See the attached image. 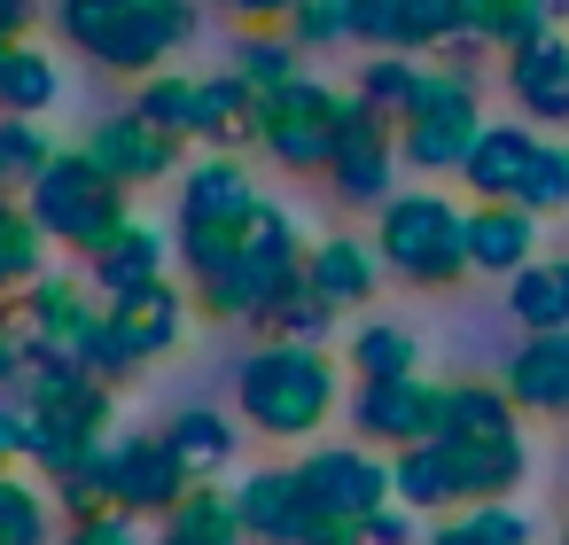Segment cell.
Returning a JSON list of instances; mask_svg holds the SVG:
<instances>
[{
  "instance_id": "6da1fadb",
  "label": "cell",
  "mask_w": 569,
  "mask_h": 545,
  "mask_svg": "<svg viewBox=\"0 0 569 545\" xmlns=\"http://www.w3.org/2000/svg\"><path fill=\"white\" fill-rule=\"evenodd\" d=\"M56 24L79 55H94L102 71H164L172 48H188L196 32V0H56Z\"/></svg>"
},
{
  "instance_id": "7a4b0ae2",
  "label": "cell",
  "mask_w": 569,
  "mask_h": 545,
  "mask_svg": "<svg viewBox=\"0 0 569 545\" xmlns=\"http://www.w3.org/2000/svg\"><path fill=\"white\" fill-rule=\"evenodd\" d=\"M126 195H133V188L110 180L87 149H56L48 172L24 188V219H32L48 242H63V250H94V242H110V234L133 219Z\"/></svg>"
},
{
  "instance_id": "3957f363",
  "label": "cell",
  "mask_w": 569,
  "mask_h": 545,
  "mask_svg": "<svg viewBox=\"0 0 569 545\" xmlns=\"http://www.w3.org/2000/svg\"><path fill=\"white\" fill-rule=\"evenodd\" d=\"M234 390H242L250 428H266V436H281V444L312 436V428L336 413V366H328L312 343H266V351H250L242 374H234Z\"/></svg>"
},
{
  "instance_id": "277c9868",
  "label": "cell",
  "mask_w": 569,
  "mask_h": 545,
  "mask_svg": "<svg viewBox=\"0 0 569 545\" xmlns=\"http://www.w3.org/2000/svg\"><path fill=\"white\" fill-rule=\"evenodd\" d=\"M289 289H305V242H297V219L273 211V203H258V219H250V234H242V258H234L219 281H203L196 304H203L211 320H266Z\"/></svg>"
},
{
  "instance_id": "5b68a950",
  "label": "cell",
  "mask_w": 569,
  "mask_h": 545,
  "mask_svg": "<svg viewBox=\"0 0 569 545\" xmlns=\"http://www.w3.org/2000/svg\"><path fill=\"white\" fill-rule=\"evenodd\" d=\"M375 258L413 289H445L468 273V211L445 195H390L375 219Z\"/></svg>"
},
{
  "instance_id": "8992f818",
  "label": "cell",
  "mask_w": 569,
  "mask_h": 545,
  "mask_svg": "<svg viewBox=\"0 0 569 545\" xmlns=\"http://www.w3.org/2000/svg\"><path fill=\"white\" fill-rule=\"evenodd\" d=\"M336 125H343V94L320 79H281L273 94H258V149L289 172H328L336 164Z\"/></svg>"
},
{
  "instance_id": "52a82bcc",
  "label": "cell",
  "mask_w": 569,
  "mask_h": 545,
  "mask_svg": "<svg viewBox=\"0 0 569 545\" xmlns=\"http://www.w3.org/2000/svg\"><path fill=\"white\" fill-rule=\"evenodd\" d=\"M476 133H483L476 87H468L460 71H421V94H413V110L398 118V157H406L413 172H460L468 149H476Z\"/></svg>"
},
{
  "instance_id": "ba28073f",
  "label": "cell",
  "mask_w": 569,
  "mask_h": 545,
  "mask_svg": "<svg viewBox=\"0 0 569 545\" xmlns=\"http://www.w3.org/2000/svg\"><path fill=\"white\" fill-rule=\"evenodd\" d=\"M297 491L336 522H367L375 506H390V460H367L359 444H320L297 460Z\"/></svg>"
},
{
  "instance_id": "9c48e42d",
  "label": "cell",
  "mask_w": 569,
  "mask_h": 545,
  "mask_svg": "<svg viewBox=\"0 0 569 545\" xmlns=\"http://www.w3.org/2000/svg\"><path fill=\"white\" fill-rule=\"evenodd\" d=\"M390 164H398V125L390 118H375L359 94H343V125H336V164H328V180H336V195L343 203H390Z\"/></svg>"
},
{
  "instance_id": "30bf717a",
  "label": "cell",
  "mask_w": 569,
  "mask_h": 545,
  "mask_svg": "<svg viewBox=\"0 0 569 545\" xmlns=\"http://www.w3.org/2000/svg\"><path fill=\"white\" fill-rule=\"evenodd\" d=\"M351 428H359L367 444H390V452L429 444V436H437V382H421V374L359 382V397H351Z\"/></svg>"
},
{
  "instance_id": "8fae6325",
  "label": "cell",
  "mask_w": 569,
  "mask_h": 545,
  "mask_svg": "<svg viewBox=\"0 0 569 545\" xmlns=\"http://www.w3.org/2000/svg\"><path fill=\"white\" fill-rule=\"evenodd\" d=\"M110 483H118V514H172V506L196 491L188 460H180L164 436H126V444H110Z\"/></svg>"
},
{
  "instance_id": "7c38bea8",
  "label": "cell",
  "mask_w": 569,
  "mask_h": 545,
  "mask_svg": "<svg viewBox=\"0 0 569 545\" xmlns=\"http://www.w3.org/2000/svg\"><path fill=\"white\" fill-rule=\"evenodd\" d=\"M87 157H94L110 180L149 188V180H164V172L180 164V141H172L164 125H149L141 110H118V118H102V125L87 133Z\"/></svg>"
},
{
  "instance_id": "4fadbf2b",
  "label": "cell",
  "mask_w": 569,
  "mask_h": 545,
  "mask_svg": "<svg viewBox=\"0 0 569 545\" xmlns=\"http://www.w3.org/2000/svg\"><path fill=\"white\" fill-rule=\"evenodd\" d=\"M102 312H110V327H118V343L149 366V359H164L180 335H188V296L172 289V281H149V289H126V296H102Z\"/></svg>"
},
{
  "instance_id": "5bb4252c",
  "label": "cell",
  "mask_w": 569,
  "mask_h": 545,
  "mask_svg": "<svg viewBox=\"0 0 569 545\" xmlns=\"http://www.w3.org/2000/svg\"><path fill=\"white\" fill-rule=\"evenodd\" d=\"M507 87H515L522 118L569 125V40H561V32H538V40L507 48Z\"/></svg>"
},
{
  "instance_id": "9a60e30c",
  "label": "cell",
  "mask_w": 569,
  "mask_h": 545,
  "mask_svg": "<svg viewBox=\"0 0 569 545\" xmlns=\"http://www.w3.org/2000/svg\"><path fill=\"white\" fill-rule=\"evenodd\" d=\"M258 180L234 164V157H203L188 180H180V226H250L258 219Z\"/></svg>"
},
{
  "instance_id": "2e32d148",
  "label": "cell",
  "mask_w": 569,
  "mask_h": 545,
  "mask_svg": "<svg viewBox=\"0 0 569 545\" xmlns=\"http://www.w3.org/2000/svg\"><path fill=\"white\" fill-rule=\"evenodd\" d=\"M234 514H242V529L266 537V545H305V529L320 522V506L297 491V467H266V475H250V483L234 491Z\"/></svg>"
},
{
  "instance_id": "e0dca14e",
  "label": "cell",
  "mask_w": 569,
  "mask_h": 545,
  "mask_svg": "<svg viewBox=\"0 0 569 545\" xmlns=\"http://www.w3.org/2000/svg\"><path fill=\"white\" fill-rule=\"evenodd\" d=\"M437 444H445V436H437ZM445 460H452V491H460V506H483V498H515V491H522V475H530V452H522V436L445 444Z\"/></svg>"
},
{
  "instance_id": "ac0fdd59",
  "label": "cell",
  "mask_w": 569,
  "mask_h": 545,
  "mask_svg": "<svg viewBox=\"0 0 569 545\" xmlns=\"http://www.w3.org/2000/svg\"><path fill=\"white\" fill-rule=\"evenodd\" d=\"M499 390L515 397V413H569V327L530 335V343L507 359V382H499Z\"/></svg>"
},
{
  "instance_id": "d6986e66",
  "label": "cell",
  "mask_w": 569,
  "mask_h": 545,
  "mask_svg": "<svg viewBox=\"0 0 569 545\" xmlns=\"http://www.w3.org/2000/svg\"><path fill=\"white\" fill-rule=\"evenodd\" d=\"M530 157H538V133L530 125H483L476 149H468V164H460V180H468L476 203H515Z\"/></svg>"
},
{
  "instance_id": "ffe728a7",
  "label": "cell",
  "mask_w": 569,
  "mask_h": 545,
  "mask_svg": "<svg viewBox=\"0 0 569 545\" xmlns=\"http://www.w3.org/2000/svg\"><path fill=\"white\" fill-rule=\"evenodd\" d=\"M538 258V219L522 203H483L468 211V273H522Z\"/></svg>"
},
{
  "instance_id": "44dd1931",
  "label": "cell",
  "mask_w": 569,
  "mask_h": 545,
  "mask_svg": "<svg viewBox=\"0 0 569 545\" xmlns=\"http://www.w3.org/2000/svg\"><path fill=\"white\" fill-rule=\"evenodd\" d=\"M382 258L367 250V242H351V234H328V242H312L305 250V289L320 296V304H336V312H351V304H367L375 296V273Z\"/></svg>"
},
{
  "instance_id": "7402d4cb",
  "label": "cell",
  "mask_w": 569,
  "mask_h": 545,
  "mask_svg": "<svg viewBox=\"0 0 569 545\" xmlns=\"http://www.w3.org/2000/svg\"><path fill=\"white\" fill-rule=\"evenodd\" d=\"M87 273H94V289H102V296H126V289L164 281V234H157V226H141V219H126L110 242H94V250H87Z\"/></svg>"
},
{
  "instance_id": "603a6c76",
  "label": "cell",
  "mask_w": 569,
  "mask_h": 545,
  "mask_svg": "<svg viewBox=\"0 0 569 545\" xmlns=\"http://www.w3.org/2000/svg\"><path fill=\"white\" fill-rule=\"evenodd\" d=\"M437 436H445V444L522 436V428H515V397L491 390V382H445V390H437Z\"/></svg>"
},
{
  "instance_id": "cb8c5ba5",
  "label": "cell",
  "mask_w": 569,
  "mask_h": 545,
  "mask_svg": "<svg viewBox=\"0 0 569 545\" xmlns=\"http://www.w3.org/2000/svg\"><path fill=\"white\" fill-rule=\"evenodd\" d=\"M507 312H515L530 335L569 327V258H530V265L507 281Z\"/></svg>"
},
{
  "instance_id": "d4e9b609",
  "label": "cell",
  "mask_w": 569,
  "mask_h": 545,
  "mask_svg": "<svg viewBox=\"0 0 569 545\" xmlns=\"http://www.w3.org/2000/svg\"><path fill=\"white\" fill-rule=\"evenodd\" d=\"M149 125H164L172 141H203L211 133V102H203V79H180V71H149L141 79V102H133Z\"/></svg>"
},
{
  "instance_id": "484cf974",
  "label": "cell",
  "mask_w": 569,
  "mask_h": 545,
  "mask_svg": "<svg viewBox=\"0 0 569 545\" xmlns=\"http://www.w3.org/2000/svg\"><path fill=\"white\" fill-rule=\"evenodd\" d=\"M56 94H63L56 55L24 48V40L0 48V110H9V118H40V110H56Z\"/></svg>"
},
{
  "instance_id": "4316f807",
  "label": "cell",
  "mask_w": 569,
  "mask_h": 545,
  "mask_svg": "<svg viewBox=\"0 0 569 545\" xmlns=\"http://www.w3.org/2000/svg\"><path fill=\"white\" fill-rule=\"evenodd\" d=\"M390 498H398V506H413V514L460 506V491H452V460H445V444H437V436H429V444H406V452L390 460Z\"/></svg>"
},
{
  "instance_id": "83f0119b",
  "label": "cell",
  "mask_w": 569,
  "mask_h": 545,
  "mask_svg": "<svg viewBox=\"0 0 569 545\" xmlns=\"http://www.w3.org/2000/svg\"><path fill=\"white\" fill-rule=\"evenodd\" d=\"M164 537H180V545H242L250 529H242V514H234V491L196 483V491L172 506V529H164Z\"/></svg>"
},
{
  "instance_id": "f1b7e54d",
  "label": "cell",
  "mask_w": 569,
  "mask_h": 545,
  "mask_svg": "<svg viewBox=\"0 0 569 545\" xmlns=\"http://www.w3.org/2000/svg\"><path fill=\"white\" fill-rule=\"evenodd\" d=\"M94 444H102V428H79V421H63L48 405H24V460H40L48 475H71Z\"/></svg>"
},
{
  "instance_id": "f546056e",
  "label": "cell",
  "mask_w": 569,
  "mask_h": 545,
  "mask_svg": "<svg viewBox=\"0 0 569 545\" xmlns=\"http://www.w3.org/2000/svg\"><path fill=\"white\" fill-rule=\"evenodd\" d=\"M164 444L188 460V475H196V483L227 475V460H234V428H227L219 413H203V405H196V413H180V421L164 428Z\"/></svg>"
},
{
  "instance_id": "4dcf8cb0",
  "label": "cell",
  "mask_w": 569,
  "mask_h": 545,
  "mask_svg": "<svg viewBox=\"0 0 569 545\" xmlns=\"http://www.w3.org/2000/svg\"><path fill=\"white\" fill-rule=\"evenodd\" d=\"M468 32L483 48H522V40L553 32V9L546 0H468Z\"/></svg>"
},
{
  "instance_id": "1f68e13d",
  "label": "cell",
  "mask_w": 569,
  "mask_h": 545,
  "mask_svg": "<svg viewBox=\"0 0 569 545\" xmlns=\"http://www.w3.org/2000/svg\"><path fill=\"white\" fill-rule=\"evenodd\" d=\"M413 335L406 327H390V320H367L359 335H351V374L359 382H398V374H413Z\"/></svg>"
},
{
  "instance_id": "d6a6232c",
  "label": "cell",
  "mask_w": 569,
  "mask_h": 545,
  "mask_svg": "<svg viewBox=\"0 0 569 545\" xmlns=\"http://www.w3.org/2000/svg\"><path fill=\"white\" fill-rule=\"evenodd\" d=\"M56 506L71 522H94V514H118V483H110V444H94L71 475H56Z\"/></svg>"
},
{
  "instance_id": "836d02e7",
  "label": "cell",
  "mask_w": 569,
  "mask_h": 545,
  "mask_svg": "<svg viewBox=\"0 0 569 545\" xmlns=\"http://www.w3.org/2000/svg\"><path fill=\"white\" fill-rule=\"evenodd\" d=\"M297 55H305V48H297L289 32H281V40H273V32H242V40H234V79L258 87V94H273L281 79H297Z\"/></svg>"
},
{
  "instance_id": "e575fe53",
  "label": "cell",
  "mask_w": 569,
  "mask_h": 545,
  "mask_svg": "<svg viewBox=\"0 0 569 545\" xmlns=\"http://www.w3.org/2000/svg\"><path fill=\"white\" fill-rule=\"evenodd\" d=\"M413 94H421V63H406V55H375L367 71H359V102L375 110V118H406L413 110Z\"/></svg>"
},
{
  "instance_id": "d590c367",
  "label": "cell",
  "mask_w": 569,
  "mask_h": 545,
  "mask_svg": "<svg viewBox=\"0 0 569 545\" xmlns=\"http://www.w3.org/2000/svg\"><path fill=\"white\" fill-rule=\"evenodd\" d=\"M40 273H48V234L24 211H0V281H9V296L32 289Z\"/></svg>"
},
{
  "instance_id": "8d00e7d4",
  "label": "cell",
  "mask_w": 569,
  "mask_h": 545,
  "mask_svg": "<svg viewBox=\"0 0 569 545\" xmlns=\"http://www.w3.org/2000/svg\"><path fill=\"white\" fill-rule=\"evenodd\" d=\"M48 157H56V141H48L32 118H9V125H0V188H32V180L48 172Z\"/></svg>"
},
{
  "instance_id": "74e56055",
  "label": "cell",
  "mask_w": 569,
  "mask_h": 545,
  "mask_svg": "<svg viewBox=\"0 0 569 545\" xmlns=\"http://www.w3.org/2000/svg\"><path fill=\"white\" fill-rule=\"evenodd\" d=\"M242 234H250V226H180V265H188V281H196V289L219 281V273L242 258Z\"/></svg>"
},
{
  "instance_id": "f35d334b",
  "label": "cell",
  "mask_w": 569,
  "mask_h": 545,
  "mask_svg": "<svg viewBox=\"0 0 569 545\" xmlns=\"http://www.w3.org/2000/svg\"><path fill=\"white\" fill-rule=\"evenodd\" d=\"M258 327H273V343H312L320 351V335H336V304H320L312 289H289Z\"/></svg>"
},
{
  "instance_id": "ab89813d",
  "label": "cell",
  "mask_w": 569,
  "mask_h": 545,
  "mask_svg": "<svg viewBox=\"0 0 569 545\" xmlns=\"http://www.w3.org/2000/svg\"><path fill=\"white\" fill-rule=\"evenodd\" d=\"M515 203H522L530 219H538V211H569V149L538 141V157H530V172H522Z\"/></svg>"
},
{
  "instance_id": "60d3db41",
  "label": "cell",
  "mask_w": 569,
  "mask_h": 545,
  "mask_svg": "<svg viewBox=\"0 0 569 545\" xmlns=\"http://www.w3.org/2000/svg\"><path fill=\"white\" fill-rule=\"evenodd\" d=\"M0 545H48V498L17 475H0Z\"/></svg>"
},
{
  "instance_id": "b9f144b4",
  "label": "cell",
  "mask_w": 569,
  "mask_h": 545,
  "mask_svg": "<svg viewBox=\"0 0 569 545\" xmlns=\"http://www.w3.org/2000/svg\"><path fill=\"white\" fill-rule=\"evenodd\" d=\"M468 32V0H406V40H398V55L406 48H445V40H460Z\"/></svg>"
},
{
  "instance_id": "7bdbcfd3",
  "label": "cell",
  "mask_w": 569,
  "mask_h": 545,
  "mask_svg": "<svg viewBox=\"0 0 569 545\" xmlns=\"http://www.w3.org/2000/svg\"><path fill=\"white\" fill-rule=\"evenodd\" d=\"M281 24H289V40H297V48H336V40H351L343 0H297Z\"/></svg>"
},
{
  "instance_id": "ee69618b",
  "label": "cell",
  "mask_w": 569,
  "mask_h": 545,
  "mask_svg": "<svg viewBox=\"0 0 569 545\" xmlns=\"http://www.w3.org/2000/svg\"><path fill=\"white\" fill-rule=\"evenodd\" d=\"M343 17H351V40H375L382 55H398V40H406V0H343Z\"/></svg>"
},
{
  "instance_id": "f6af8a7d",
  "label": "cell",
  "mask_w": 569,
  "mask_h": 545,
  "mask_svg": "<svg viewBox=\"0 0 569 545\" xmlns=\"http://www.w3.org/2000/svg\"><path fill=\"white\" fill-rule=\"evenodd\" d=\"M460 522L476 529V545H530V514H515L507 498H483V506H468Z\"/></svg>"
},
{
  "instance_id": "bcb514c9",
  "label": "cell",
  "mask_w": 569,
  "mask_h": 545,
  "mask_svg": "<svg viewBox=\"0 0 569 545\" xmlns=\"http://www.w3.org/2000/svg\"><path fill=\"white\" fill-rule=\"evenodd\" d=\"M359 545H413V506H375L367 522H359Z\"/></svg>"
},
{
  "instance_id": "7dc6e473",
  "label": "cell",
  "mask_w": 569,
  "mask_h": 545,
  "mask_svg": "<svg viewBox=\"0 0 569 545\" xmlns=\"http://www.w3.org/2000/svg\"><path fill=\"white\" fill-rule=\"evenodd\" d=\"M17 460H24V397L0 390V475H9Z\"/></svg>"
},
{
  "instance_id": "c3c4849f",
  "label": "cell",
  "mask_w": 569,
  "mask_h": 545,
  "mask_svg": "<svg viewBox=\"0 0 569 545\" xmlns=\"http://www.w3.org/2000/svg\"><path fill=\"white\" fill-rule=\"evenodd\" d=\"M71 545H141V537H133V522L94 514V522H79V529H71Z\"/></svg>"
},
{
  "instance_id": "681fc988",
  "label": "cell",
  "mask_w": 569,
  "mask_h": 545,
  "mask_svg": "<svg viewBox=\"0 0 569 545\" xmlns=\"http://www.w3.org/2000/svg\"><path fill=\"white\" fill-rule=\"evenodd\" d=\"M211 9H227V17H242V24H281L297 0H211Z\"/></svg>"
},
{
  "instance_id": "f907efd6",
  "label": "cell",
  "mask_w": 569,
  "mask_h": 545,
  "mask_svg": "<svg viewBox=\"0 0 569 545\" xmlns=\"http://www.w3.org/2000/svg\"><path fill=\"white\" fill-rule=\"evenodd\" d=\"M40 17V0H0V40H24Z\"/></svg>"
},
{
  "instance_id": "816d5d0a",
  "label": "cell",
  "mask_w": 569,
  "mask_h": 545,
  "mask_svg": "<svg viewBox=\"0 0 569 545\" xmlns=\"http://www.w3.org/2000/svg\"><path fill=\"white\" fill-rule=\"evenodd\" d=\"M429 545H476V529H468V522H445V529H437Z\"/></svg>"
},
{
  "instance_id": "f5cc1de1",
  "label": "cell",
  "mask_w": 569,
  "mask_h": 545,
  "mask_svg": "<svg viewBox=\"0 0 569 545\" xmlns=\"http://www.w3.org/2000/svg\"><path fill=\"white\" fill-rule=\"evenodd\" d=\"M546 9H553V17H569V0H546Z\"/></svg>"
},
{
  "instance_id": "db71d44e",
  "label": "cell",
  "mask_w": 569,
  "mask_h": 545,
  "mask_svg": "<svg viewBox=\"0 0 569 545\" xmlns=\"http://www.w3.org/2000/svg\"><path fill=\"white\" fill-rule=\"evenodd\" d=\"M0 304H9V281H0Z\"/></svg>"
},
{
  "instance_id": "11a10c76",
  "label": "cell",
  "mask_w": 569,
  "mask_h": 545,
  "mask_svg": "<svg viewBox=\"0 0 569 545\" xmlns=\"http://www.w3.org/2000/svg\"><path fill=\"white\" fill-rule=\"evenodd\" d=\"M561 545H569V529H561Z\"/></svg>"
},
{
  "instance_id": "9f6ffc18",
  "label": "cell",
  "mask_w": 569,
  "mask_h": 545,
  "mask_svg": "<svg viewBox=\"0 0 569 545\" xmlns=\"http://www.w3.org/2000/svg\"><path fill=\"white\" fill-rule=\"evenodd\" d=\"M164 545H180V537H164Z\"/></svg>"
},
{
  "instance_id": "6f0895ef",
  "label": "cell",
  "mask_w": 569,
  "mask_h": 545,
  "mask_svg": "<svg viewBox=\"0 0 569 545\" xmlns=\"http://www.w3.org/2000/svg\"><path fill=\"white\" fill-rule=\"evenodd\" d=\"M0 48H9V40H0Z\"/></svg>"
}]
</instances>
